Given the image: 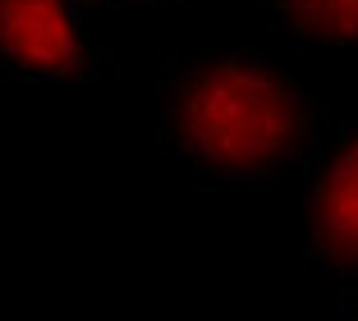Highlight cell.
Listing matches in <instances>:
<instances>
[{"label": "cell", "instance_id": "1", "mask_svg": "<svg viewBox=\"0 0 358 321\" xmlns=\"http://www.w3.org/2000/svg\"><path fill=\"white\" fill-rule=\"evenodd\" d=\"M327 106L262 46H193L157 73V143L202 184L266 188L313 161Z\"/></svg>", "mask_w": 358, "mask_h": 321}, {"label": "cell", "instance_id": "2", "mask_svg": "<svg viewBox=\"0 0 358 321\" xmlns=\"http://www.w3.org/2000/svg\"><path fill=\"white\" fill-rule=\"evenodd\" d=\"M110 51L87 42L83 0H0V83H101Z\"/></svg>", "mask_w": 358, "mask_h": 321}, {"label": "cell", "instance_id": "3", "mask_svg": "<svg viewBox=\"0 0 358 321\" xmlns=\"http://www.w3.org/2000/svg\"><path fill=\"white\" fill-rule=\"evenodd\" d=\"M303 252L317 271L358 280V115L331 124L308 161Z\"/></svg>", "mask_w": 358, "mask_h": 321}, {"label": "cell", "instance_id": "4", "mask_svg": "<svg viewBox=\"0 0 358 321\" xmlns=\"http://www.w3.org/2000/svg\"><path fill=\"white\" fill-rule=\"evenodd\" d=\"M275 37L299 46H358V0H257Z\"/></svg>", "mask_w": 358, "mask_h": 321}, {"label": "cell", "instance_id": "5", "mask_svg": "<svg viewBox=\"0 0 358 321\" xmlns=\"http://www.w3.org/2000/svg\"><path fill=\"white\" fill-rule=\"evenodd\" d=\"M340 321H358V280L345 290V308H340Z\"/></svg>", "mask_w": 358, "mask_h": 321}, {"label": "cell", "instance_id": "6", "mask_svg": "<svg viewBox=\"0 0 358 321\" xmlns=\"http://www.w3.org/2000/svg\"><path fill=\"white\" fill-rule=\"evenodd\" d=\"M87 5V0H83ZM92 5H166V0H92Z\"/></svg>", "mask_w": 358, "mask_h": 321}]
</instances>
